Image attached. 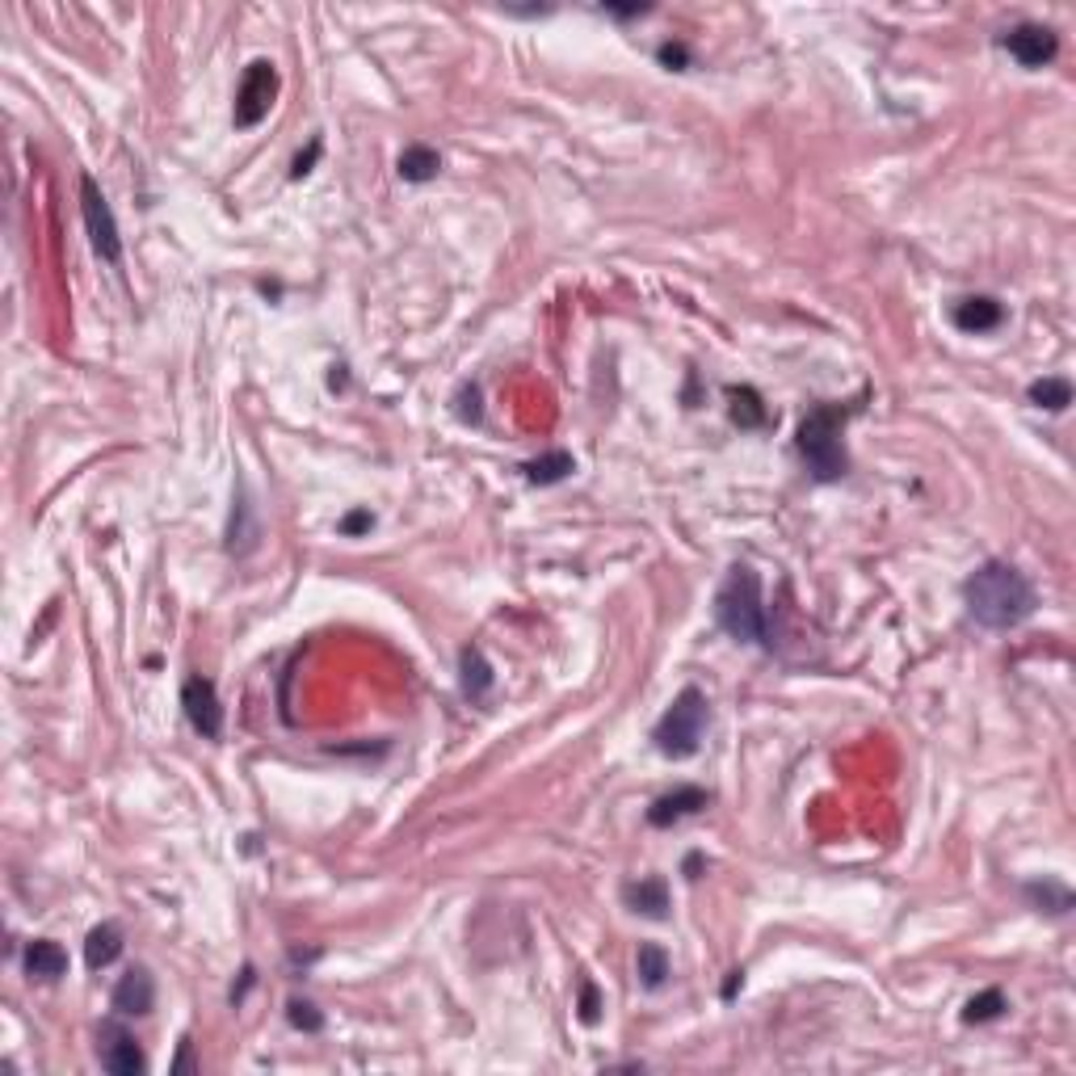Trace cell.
Segmentation results:
<instances>
[{
	"mask_svg": "<svg viewBox=\"0 0 1076 1076\" xmlns=\"http://www.w3.org/2000/svg\"><path fill=\"white\" fill-rule=\"evenodd\" d=\"M320 156H325V139L316 135V139L307 144V151H299V156H295V165H291V177H295V181H303V177L312 173V165H316Z\"/></svg>",
	"mask_w": 1076,
	"mask_h": 1076,
	"instance_id": "29",
	"label": "cell"
},
{
	"mask_svg": "<svg viewBox=\"0 0 1076 1076\" xmlns=\"http://www.w3.org/2000/svg\"><path fill=\"white\" fill-rule=\"evenodd\" d=\"M963 605H967L972 623L988 626V631H1009V626L1027 623L1039 598H1034V585L1018 564L988 559L963 580Z\"/></svg>",
	"mask_w": 1076,
	"mask_h": 1076,
	"instance_id": "1",
	"label": "cell"
},
{
	"mask_svg": "<svg viewBox=\"0 0 1076 1076\" xmlns=\"http://www.w3.org/2000/svg\"><path fill=\"white\" fill-rule=\"evenodd\" d=\"M699 871H702V853H690L686 858V879H699Z\"/></svg>",
	"mask_w": 1076,
	"mask_h": 1076,
	"instance_id": "34",
	"label": "cell"
},
{
	"mask_svg": "<svg viewBox=\"0 0 1076 1076\" xmlns=\"http://www.w3.org/2000/svg\"><path fill=\"white\" fill-rule=\"evenodd\" d=\"M858 412V404H816L800 421L795 433V451L807 463V472L816 484H837L850 472V454H846V426Z\"/></svg>",
	"mask_w": 1076,
	"mask_h": 1076,
	"instance_id": "2",
	"label": "cell"
},
{
	"mask_svg": "<svg viewBox=\"0 0 1076 1076\" xmlns=\"http://www.w3.org/2000/svg\"><path fill=\"white\" fill-rule=\"evenodd\" d=\"M727 417H732V426L740 429H766L770 426V408L761 400V392L749 387V383H740V387H727Z\"/></svg>",
	"mask_w": 1076,
	"mask_h": 1076,
	"instance_id": "15",
	"label": "cell"
},
{
	"mask_svg": "<svg viewBox=\"0 0 1076 1076\" xmlns=\"http://www.w3.org/2000/svg\"><path fill=\"white\" fill-rule=\"evenodd\" d=\"M656 59H660L665 68H673V72H686V68H694V55H690V47H686V43H660Z\"/></svg>",
	"mask_w": 1076,
	"mask_h": 1076,
	"instance_id": "28",
	"label": "cell"
},
{
	"mask_svg": "<svg viewBox=\"0 0 1076 1076\" xmlns=\"http://www.w3.org/2000/svg\"><path fill=\"white\" fill-rule=\"evenodd\" d=\"M442 173V156L429 148V144H408L400 151V177L412 181V185H426L433 177Z\"/></svg>",
	"mask_w": 1076,
	"mask_h": 1076,
	"instance_id": "20",
	"label": "cell"
},
{
	"mask_svg": "<svg viewBox=\"0 0 1076 1076\" xmlns=\"http://www.w3.org/2000/svg\"><path fill=\"white\" fill-rule=\"evenodd\" d=\"M458 681H463V694L472 702H484L488 694H492V665H488V656H484V648H463V656H458Z\"/></svg>",
	"mask_w": 1076,
	"mask_h": 1076,
	"instance_id": "16",
	"label": "cell"
},
{
	"mask_svg": "<svg viewBox=\"0 0 1076 1076\" xmlns=\"http://www.w3.org/2000/svg\"><path fill=\"white\" fill-rule=\"evenodd\" d=\"M1001 47L1009 50L1022 68L1034 72V68H1047L1055 55H1060V34L1043 22H1022V25H1013V30H1005Z\"/></svg>",
	"mask_w": 1076,
	"mask_h": 1076,
	"instance_id": "9",
	"label": "cell"
},
{
	"mask_svg": "<svg viewBox=\"0 0 1076 1076\" xmlns=\"http://www.w3.org/2000/svg\"><path fill=\"white\" fill-rule=\"evenodd\" d=\"M454 417H458L463 426H479V421H484V404H479V383H463V387L454 392Z\"/></svg>",
	"mask_w": 1076,
	"mask_h": 1076,
	"instance_id": "25",
	"label": "cell"
},
{
	"mask_svg": "<svg viewBox=\"0 0 1076 1076\" xmlns=\"http://www.w3.org/2000/svg\"><path fill=\"white\" fill-rule=\"evenodd\" d=\"M736 988H745V972L736 967V972H727V984H724V1001H732L736 997Z\"/></svg>",
	"mask_w": 1076,
	"mask_h": 1076,
	"instance_id": "32",
	"label": "cell"
},
{
	"mask_svg": "<svg viewBox=\"0 0 1076 1076\" xmlns=\"http://www.w3.org/2000/svg\"><path fill=\"white\" fill-rule=\"evenodd\" d=\"M257 543H261L257 505L249 501V488L240 484V497L231 501V522H227V551H231V555H249Z\"/></svg>",
	"mask_w": 1076,
	"mask_h": 1076,
	"instance_id": "13",
	"label": "cell"
},
{
	"mask_svg": "<svg viewBox=\"0 0 1076 1076\" xmlns=\"http://www.w3.org/2000/svg\"><path fill=\"white\" fill-rule=\"evenodd\" d=\"M1005 1009H1009V1001H1005V993L1001 988H984V993H976L972 1001L963 1005V1022H997L1001 1018Z\"/></svg>",
	"mask_w": 1076,
	"mask_h": 1076,
	"instance_id": "24",
	"label": "cell"
},
{
	"mask_svg": "<svg viewBox=\"0 0 1076 1076\" xmlns=\"http://www.w3.org/2000/svg\"><path fill=\"white\" fill-rule=\"evenodd\" d=\"M715 623L724 626L736 644H757V648H774L770 639V614H766V598H761V576L749 564H732L715 593Z\"/></svg>",
	"mask_w": 1076,
	"mask_h": 1076,
	"instance_id": "3",
	"label": "cell"
},
{
	"mask_svg": "<svg viewBox=\"0 0 1076 1076\" xmlns=\"http://www.w3.org/2000/svg\"><path fill=\"white\" fill-rule=\"evenodd\" d=\"M98 1060H101V1068L114 1076H135L148 1068V1055L139 1047V1039H135L123 1022H114V1018L101 1022V1030H98Z\"/></svg>",
	"mask_w": 1076,
	"mask_h": 1076,
	"instance_id": "8",
	"label": "cell"
},
{
	"mask_svg": "<svg viewBox=\"0 0 1076 1076\" xmlns=\"http://www.w3.org/2000/svg\"><path fill=\"white\" fill-rule=\"evenodd\" d=\"M278 64L274 59H252L245 76H240V89H236V110H231V123L236 131H252L257 123L270 118L278 101Z\"/></svg>",
	"mask_w": 1076,
	"mask_h": 1076,
	"instance_id": "5",
	"label": "cell"
},
{
	"mask_svg": "<svg viewBox=\"0 0 1076 1076\" xmlns=\"http://www.w3.org/2000/svg\"><path fill=\"white\" fill-rule=\"evenodd\" d=\"M635 972H639V984H644L648 993L665 988V979H669V954H665V947L644 942L639 954H635Z\"/></svg>",
	"mask_w": 1076,
	"mask_h": 1076,
	"instance_id": "23",
	"label": "cell"
},
{
	"mask_svg": "<svg viewBox=\"0 0 1076 1076\" xmlns=\"http://www.w3.org/2000/svg\"><path fill=\"white\" fill-rule=\"evenodd\" d=\"M1027 396H1030V404H1034V408H1047V412H1064V408L1073 404V383H1068L1064 375L1034 378Z\"/></svg>",
	"mask_w": 1076,
	"mask_h": 1076,
	"instance_id": "21",
	"label": "cell"
},
{
	"mask_svg": "<svg viewBox=\"0 0 1076 1076\" xmlns=\"http://www.w3.org/2000/svg\"><path fill=\"white\" fill-rule=\"evenodd\" d=\"M573 472H576V458L568 451H547L539 454V458H530V463H522L526 484H539V488H551V484L568 479Z\"/></svg>",
	"mask_w": 1076,
	"mask_h": 1076,
	"instance_id": "19",
	"label": "cell"
},
{
	"mask_svg": "<svg viewBox=\"0 0 1076 1076\" xmlns=\"http://www.w3.org/2000/svg\"><path fill=\"white\" fill-rule=\"evenodd\" d=\"M25 972L34 979H59L68 976V951L55 938H34L25 947Z\"/></svg>",
	"mask_w": 1076,
	"mask_h": 1076,
	"instance_id": "17",
	"label": "cell"
},
{
	"mask_svg": "<svg viewBox=\"0 0 1076 1076\" xmlns=\"http://www.w3.org/2000/svg\"><path fill=\"white\" fill-rule=\"evenodd\" d=\"M110 1005H114L118 1018H144V1013H151V1009H156V979H151L148 967H131V972L114 984Z\"/></svg>",
	"mask_w": 1076,
	"mask_h": 1076,
	"instance_id": "10",
	"label": "cell"
},
{
	"mask_svg": "<svg viewBox=\"0 0 1076 1076\" xmlns=\"http://www.w3.org/2000/svg\"><path fill=\"white\" fill-rule=\"evenodd\" d=\"M623 904L631 913H644L652 921H665L669 917V883L665 879H639V883H626Z\"/></svg>",
	"mask_w": 1076,
	"mask_h": 1076,
	"instance_id": "14",
	"label": "cell"
},
{
	"mask_svg": "<svg viewBox=\"0 0 1076 1076\" xmlns=\"http://www.w3.org/2000/svg\"><path fill=\"white\" fill-rule=\"evenodd\" d=\"M706 724H711V702H706V694H702L699 686H686L669 702V711L656 720L652 745H656L660 757H669V761H686V757H694L702 749Z\"/></svg>",
	"mask_w": 1076,
	"mask_h": 1076,
	"instance_id": "4",
	"label": "cell"
},
{
	"mask_svg": "<svg viewBox=\"0 0 1076 1076\" xmlns=\"http://www.w3.org/2000/svg\"><path fill=\"white\" fill-rule=\"evenodd\" d=\"M194 1068V1055H190V1043H181V1052L173 1060V1073H190Z\"/></svg>",
	"mask_w": 1076,
	"mask_h": 1076,
	"instance_id": "33",
	"label": "cell"
},
{
	"mask_svg": "<svg viewBox=\"0 0 1076 1076\" xmlns=\"http://www.w3.org/2000/svg\"><path fill=\"white\" fill-rule=\"evenodd\" d=\"M286 1022L295 1030H307V1034H320V1030H325V1013H320L312 1001H299V997H295V1001L286 1005Z\"/></svg>",
	"mask_w": 1076,
	"mask_h": 1076,
	"instance_id": "26",
	"label": "cell"
},
{
	"mask_svg": "<svg viewBox=\"0 0 1076 1076\" xmlns=\"http://www.w3.org/2000/svg\"><path fill=\"white\" fill-rule=\"evenodd\" d=\"M702 807H711V791H702V786H677V791L660 795V800L648 807V825L673 828L677 820H686V816H699Z\"/></svg>",
	"mask_w": 1076,
	"mask_h": 1076,
	"instance_id": "11",
	"label": "cell"
},
{
	"mask_svg": "<svg viewBox=\"0 0 1076 1076\" xmlns=\"http://www.w3.org/2000/svg\"><path fill=\"white\" fill-rule=\"evenodd\" d=\"M576 1018L585 1027H598L601 1022V993L593 979H580V1001H576Z\"/></svg>",
	"mask_w": 1076,
	"mask_h": 1076,
	"instance_id": "27",
	"label": "cell"
},
{
	"mask_svg": "<svg viewBox=\"0 0 1076 1076\" xmlns=\"http://www.w3.org/2000/svg\"><path fill=\"white\" fill-rule=\"evenodd\" d=\"M951 325L959 328V332H972V337L993 332V328L1005 325V303L993 299V295H963V299L951 307Z\"/></svg>",
	"mask_w": 1076,
	"mask_h": 1076,
	"instance_id": "12",
	"label": "cell"
},
{
	"mask_svg": "<svg viewBox=\"0 0 1076 1076\" xmlns=\"http://www.w3.org/2000/svg\"><path fill=\"white\" fill-rule=\"evenodd\" d=\"M1027 901L1039 908V913H1052V917H1064L1073 913V892L1055 879H1043V883H1027Z\"/></svg>",
	"mask_w": 1076,
	"mask_h": 1076,
	"instance_id": "22",
	"label": "cell"
},
{
	"mask_svg": "<svg viewBox=\"0 0 1076 1076\" xmlns=\"http://www.w3.org/2000/svg\"><path fill=\"white\" fill-rule=\"evenodd\" d=\"M181 711H185V720H190V727L199 732L202 740H224V702H219V690H215L211 677H185Z\"/></svg>",
	"mask_w": 1076,
	"mask_h": 1076,
	"instance_id": "7",
	"label": "cell"
},
{
	"mask_svg": "<svg viewBox=\"0 0 1076 1076\" xmlns=\"http://www.w3.org/2000/svg\"><path fill=\"white\" fill-rule=\"evenodd\" d=\"M605 13L610 18H644V13H652V4H605Z\"/></svg>",
	"mask_w": 1076,
	"mask_h": 1076,
	"instance_id": "31",
	"label": "cell"
},
{
	"mask_svg": "<svg viewBox=\"0 0 1076 1076\" xmlns=\"http://www.w3.org/2000/svg\"><path fill=\"white\" fill-rule=\"evenodd\" d=\"M80 215H84V231H89V245L101 261L110 265H123V236H118V219L110 211V202L101 194V185L93 177H80Z\"/></svg>",
	"mask_w": 1076,
	"mask_h": 1076,
	"instance_id": "6",
	"label": "cell"
},
{
	"mask_svg": "<svg viewBox=\"0 0 1076 1076\" xmlns=\"http://www.w3.org/2000/svg\"><path fill=\"white\" fill-rule=\"evenodd\" d=\"M123 929L114 926V921H101V926L89 929V938H84V963H89V972H101V967H110L118 954H123Z\"/></svg>",
	"mask_w": 1076,
	"mask_h": 1076,
	"instance_id": "18",
	"label": "cell"
},
{
	"mask_svg": "<svg viewBox=\"0 0 1076 1076\" xmlns=\"http://www.w3.org/2000/svg\"><path fill=\"white\" fill-rule=\"evenodd\" d=\"M337 530H341L346 539H358V534L375 530V513H371V509H353V513H346V518H341V526H337Z\"/></svg>",
	"mask_w": 1076,
	"mask_h": 1076,
	"instance_id": "30",
	"label": "cell"
}]
</instances>
